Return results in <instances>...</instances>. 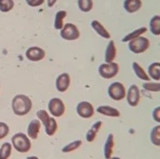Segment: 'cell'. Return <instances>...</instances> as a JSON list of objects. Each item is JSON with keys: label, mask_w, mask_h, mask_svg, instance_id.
I'll return each instance as SVG.
<instances>
[{"label": "cell", "mask_w": 160, "mask_h": 159, "mask_svg": "<svg viewBox=\"0 0 160 159\" xmlns=\"http://www.w3.org/2000/svg\"><path fill=\"white\" fill-rule=\"evenodd\" d=\"M143 88L146 91L149 92H158L160 91V85L159 82H151V81H147L143 84Z\"/></svg>", "instance_id": "30"}, {"label": "cell", "mask_w": 160, "mask_h": 159, "mask_svg": "<svg viewBox=\"0 0 160 159\" xmlns=\"http://www.w3.org/2000/svg\"><path fill=\"white\" fill-rule=\"evenodd\" d=\"M71 85V76L67 72L59 74L55 80V88L59 92H65Z\"/></svg>", "instance_id": "11"}, {"label": "cell", "mask_w": 160, "mask_h": 159, "mask_svg": "<svg viewBox=\"0 0 160 159\" xmlns=\"http://www.w3.org/2000/svg\"><path fill=\"white\" fill-rule=\"evenodd\" d=\"M26 159H39L37 156H29V157H27Z\"/></svg>", "instance_id": "35"}, {"label": "cell", "mask_w": 160, "mask_h": 159, "mask_svg": "<svg viewBox=\"0 0 160 159\" xmlns=\"http://www.w3.org/2000/svg\"><path fill=\"white\" fill-rule=\"evenodd\" d=\"M110 159H121V158H119V157H116V156H114V157H111Z\"/></svg>", "instance_id": "36"}, {"label": "cell", "mask_w": 160, "mask_h": 159, "mask_svg": "<svg viewBox=\"0 0 160 159\" xmlns=\"http://www.w3.org/2000/svg\"><path fill=\"white\" fill-rule=\"evenodd\" d=\"M10 132V128L5 122H0V140L4 139Z\"/></svg>", "instance_id": "31"}, {"label": "cell", "mask_w": 160, "mask_h": 159, "mask_svg": "<svg viewBox=\"0 0 160 159\" xmlns=\"http://www.w3.org/2000/svg\"><path fill=\"white\" fill-rule=\"evenodd\" d=\"M147 32V28L146 27H140L136 30H134L133 32L128 33L125 37L122 38V41L123 42H129L131 40H132V39H135L139 36H141L142 34H144L145 32Z\"/></svg>", "instance_id": "23"}, {"label": "cell", "mask_w": 160, "mask_h": 159, "mask_svg": "<svg viewBox=\"0 0 160 159\" xmlns=\"http://www.w3.org/2000/svg\"><path fill=\"white\" fill-rule=\"evenodd\" d=\"M32 108V99L25 94H17L12 100V109L15 115L23 116L28 114Z\"/></svg>", "instance_id": "1"}, {"label": "cell", "mask_w": 160, "mask_h": 159, "mask_svg": "<svg viewBox=\"0 0 160 159\" xmlns=\"http://www.w3.org/2000/svg\"><path fill=\"white\" fill-rule=\"evenodd\" d=\"M44 128H45V132L48 136H52L55 134V132H57V129H58V125H57V122L56 120L51 116L50 120L44 125Z\"/></svg>", "instance_id": "21"}, {"label": "cell", "mask_w": 160, "mask_h": 159, "mask_svg": "<svg viewBox=\"0 0 160 159\" xmlns=\"http://www.w3.org/2000/svg\"><path fill=\"white\" fill-rule=\"evenodd\" d=\"M150 30L151 32L156 36L160 34V16L158 14L152 17L150 21Z\"/></svg>", "instance_id": "24"}, {"label": "cell", "mask_w": 160, "mask_h": 159, "mask_svg": "<svg viewBox=\"0 0 160 159\" xmlns=\"http://www.w3.org/2000/svg\"><path fill=\"white\" fill-rule=\"evenodd\" d=\"M142 7L141 0H125L124 1V9L129 13L136 12Z\"/></svg>", "instance_id": "16"}, {"label": "cell", "mask_w": 160, "mask_h": 159, "mask_svg": "<svg viewBox=\"0 0 160 159\" xmlns=\"http://www.w3.org/2000/svg\"><path fill=\"white\" fill-rule=\"evenodd\" d=\"M91 25H92V28L95 31V32L99 36H101V37H103L105 39H110L111 38V34L108 32V30H106V28L98 20H92Z\"/></svg>", "instance_id": "13"}, {"label": "cell", "mask_w": 160, "mask_h": 159, "mask_svg": "<svg viewBox=\"0 0 160 159\" xmlns=\"http://www.w3.org/2000/svg\"><path fill=\"white\" fill-rule=\"evenodd\" d=\"M96 112L100 114H103L105 116L109 117H119L120 116V112L111 106H99L96 109Z\"/></svg>", "instance_id": "14"}, {"label": "cell", "mask_w": 160, "mask_h": 159, "mask_svg": "<svg viewBox=\"0 0 160 159\" xmlns=\"http://www.w3.org/2000/svg\"><path fill=\"white\" fill-rule=\"evenodd\" d=\"M57 2V0H47V5L49 8H52L54 6V4Z\"/></svg>", "instance_id": "34"}, {"label": "cell", "mask_w": 160, "mask_h": 159, "mask_svg": "<svg viewBox=\"0 0 160 159\" xmlns=\"http://www.w3.org/2000/svg\"><path fill=\"white\" fill-rule=\"evenodd\" d=\"M46 56V52L39 47H31L26 51V57L30 61L38 62L41 61Z\"/></svg>", "instance_id": "10"}, {"label": "cell", "mask_w": 160, "mask_h": 159, "mask_svg": "<svg viewBox=\"0 0 160 159\" xmlns=\"http://www.w3.org/2000/svg\"><path fill=\"white\" fill-rule=\"evenodd\" d=\"M60 36L65 40L73 41L80 37V32L74 24L67 23L60 30Z\"/></svg>", "instance_id": "7"}, {"label": "cell", "mask_w": 160, "mask_h": 159, "mask_svg": "<svg viewBox=\"0 0 160 159\" xmlns=\"http://www.w3.org/2000/svg\"><path fill=\"white\" fill-rule=\"evenodd\" d=\"M140 91L136 85H131L128 92H126L127 102L131 107H136L140 102Z\"/></svg>", "instance_id": "9"}, {"label": "cell", "mask_w": 160, "mask_h": 159, "mask_svg": "<svg viewBox=\"0 0 160 159\" xmlns=\"http://www.w3.org/2000/svg\"><path fill=\"white\" fill-rule=\"evenodd\" d=\"M102 126V121H96L92 127L91 129L88 131L87 134H86V140L89 143H92V141H94V139L99 132V130L101 129Z\"/></svg>", "instance_id": "18"}, {"label": "cell", "mask_w": 160, "mask_h": 159, "mask_svg": "<svg viewBox=\"0 0 160 159\" xmlns=\"http://www.w3.org/2000/svg\"><path fill=\"white\" fill-rule=\"evenodd\" d=\"M128 47L130 49V51L133 53H143L145 52L149 47H150V40L145 37V36H139L135 39H132V40L128 42Z\"/></svg>", "instance_id": "3"}, {"label": "cell", "mask_w": 160, "mask_h": 159, "mask_svg": "<svg viewBox=\"0 0 160 159\" xmlns=\"http://www.w3.org/2000/svg\"><path fill=\"white\" fill-rule=\"evenodd\" d=\"M108 95L114 101H121L126 97V89L121 82H113L108 88Z\"/></svg>", "instance_id": "4"}, {"label": "cell", "mask_w": 160, "mask_h": 159, "mask_svg": "<svg viewBox=\"0 0 160 159\" xmlns=\"http://www.w3.org/2000/svg\"><path fill=\"white\" fill-rule=\"evenodd\" d=\"M150 138H151V142L154 146H156V147L160 146V126L159 125H157L152 129Z\"/></svg>", "instance_id": "25"}, {"label": "cell", "mask_w": 160, "mask_h": 159, "mask_svg": "<svg viewBox=\"0 0 160 159\" xmlns=\"http://www.w3.org/2000/svg\"><path fill=\"white\" fill-rule=\"evenodd\" d=\"M114 147V137L112 133H110L106 139V142L104 145V157L105 159H110L113 152Z\"/></svg>", "instance_id": "15"}, {"label": "cell", "mask_w": 160, "mask_h": 159, "mask_svg": "<svg viewBox=\"0 0 160 159\" xmlns=\"http://www.w3.org/2000/svg\"><path fill=\"white\" fill-rule=\"evenodd\" d=\"M12 151V146L9 142H5L0 148V159H9Z\"/></svg>", "instance_id": "26"}, {"label": "cell", "mask_w": 160, "mask_h": 159, "mask_svg": "<svg viewBox=\"0 0 160 159\" xmlns=\"http://www.w3.org/2000/svg\"><path fill=\"white\" fill-rule=\"evenodd\" d=\"M76 112L77 114L85 119H89L92 117L94 114V108L92 104L88 101H81L79 102L76 106Z\"/></svg>", "instance_id": "8"}, {"label": "cell", "mask_w": 160, "mask_h": 159, "mask_svg": "<svg viewBox=\"0 0 160 159\" xmlns=\"http://www.w3.org/2000/svg\"><path fill=\"white\" fill-rule=\"evenodd\" d=\"M11 144L13 149L18 152L26 153L32 149V142L27 134L23 132H17L12 136Z\"/></svg>", "instance_id": "2"}, {"label": "cell", "mask_w": 160, "mask_h": 159, "mask_svg": "<svg viewBox=\"0 0 160 159\" xmlns=\"http://www.w3.org/2000/svg\"><path fill=\"white\" fill-rule=\"evenodd\" d=\"M26 2L30 7H39L44 4L45 0H26Z\"/></svg>", "instance_id": "32"}, {"label": "cell", "mask_w": 160, "mask_h": 159, "mask_svg": "<svg viewBox=\"0 0 160 159\" xmlns=\"http://www.w3.org/2000/svg\"><path fill=\"white\" fill-rule=\"evenodd\" d=\"M159 113H160V108L159 107H156L153 110V112H152V117H153V119H154V120L157 123L160 122V115H159Z\"/></svg>", "instance_id": "33"}, {"label": "cell", "mask_w": 160, "mask_h": 159, "mask_svg": "<svg viewBox=\"0 0 160 159\" xmlns=\"http://www.w3.org/2000/svg\"><path fill=\"white\" fill-rule=\"evenodd\" d=\"M119 72V66L115 62L103 63L98 67V73L104 79H111L117 75Z\"/></svg>", "instance_id": "5"}, {"label": "cell", "mask_w": 160, "mask_h": 159, "mask_svg": "<svg viewBox=\"0 0 160 159\" xmlns=\"http://www.w3.org/2000/svg\"><path fill=\"white\" fill-rule=\"evenodd\" d=\"M48 111L53 117H61L66 111L64 102L60 98H52L48 103Z\"/></svg>", "instance_id": "6"}, {"label": "cell", "mask_w": 160, "mask_h": 159, "mask_svg": "<svg viewBox=\"0 0 160 159\" xmlns=\"http://www.w3.org/2000/svg\"><path fill=\"white\" fill-rule=\"evenodd\" d=\"M40 128H41V122H40L38 119H33V120H32L27 129L28 137L30 139H33V140L37 139L39 132H40Z\"/></svg>", "instance_id": "12"}, {"label": "cell", "mask_w": 160, "mask_h": 159, "mask_svg": "<svg viewBox=\"0 0 160 159\" xmlns=\"http://www.w3.org/2000/svg\"><path fill=\"white\" fill-rule=\"evenodd\" d=\"M116 57V47L114 44V41L111 40L106 48L105 52V63H111L113 62V60Z\"/></svg>", "instance_id": "17"}, {"label": "cell", "mask_w": 160, "mask_h": 159, "mask_svg": "<svg viewBox=\"0 0 160 159\" xmlns=\"http://www.w3.org/2000/svg\"><path fill=\"white\" fill-rule=\"evenodd\" d=\"M81 145H82V141H81V140H79V139H78V140H74V141L69 143L68 145L64 146V147L62 148V152L68 153V152H73V151L77 150Z\"/></svg>", "instance_id": "28"}, {"label": "cell", "mask_w": 160, "mask_h": 159, "mask_svg": "<svg viewBox=\"0 0 160 159\" xmlns=\"http://www.w3.org/2000/svg\"><path fill=\"white\" fill-rule=\"evenodd\" d=\"M132 70L135 73V75L139 78V79H141V80L143 81H150L151 80V78L149 77L148 73L146 72V71L140 66L137 62H132Z\"/></svg>", "instance_id": "20"}, {"label": "cell", "mask_w": 160, "mask_h": 159, "mask_svg": "<svg viewBox=\"0 0 160 159\" xmlns=\"http://www.w3.org/2000/svg\"><path fill=\"white\" fill-rule=\"evenodd\" d=\"M14 7L13 0H0V12H9Z\"/></svg>", "instance_id": "29"}, {"label": "cell", "mask_w": 160, "mask_h": 159, "mask_svg": "<svg viewBox=\"0 0 160 159\" xmlns=\"http://www.w3.org/2000/svg\"><path fill=\"white\" fill-rule=\"evenodd\" d=\"M79 10L83 12H89L92 10L93 2L92 0H78L77 1Z\"/></svg>", "instance_id": "27"}, {"label": "cell", "mask_w": 160, "mask_h": 159, "mask_svg": "<svg viewBox=\"0 0 160 159\" xmlns=\"http://www.w3.org/2000/svg\"><path fill=\"white\" fill-rule=\"evenodd\" d=\"M67 16L66 11H59L56 12L54 17V29L60 31L64 26V19Z\"/></svg>", "instance_id": "22"}, {"label": "cell", "mask_w": 160, "mask_h": 159, "mask_svg": "<svg viewBox=\"0 0 160 159\" xmlns=\"http://www.w3.org/2000/svg\"><path fill=\"white\" fill-rule=\"evenodd\" d=\"M148 75L150 78L153 79L155 81L160 80V63L154 62L152 63L148 68Z\"/></svg>", "instance_id": "19"}]
</instances>
